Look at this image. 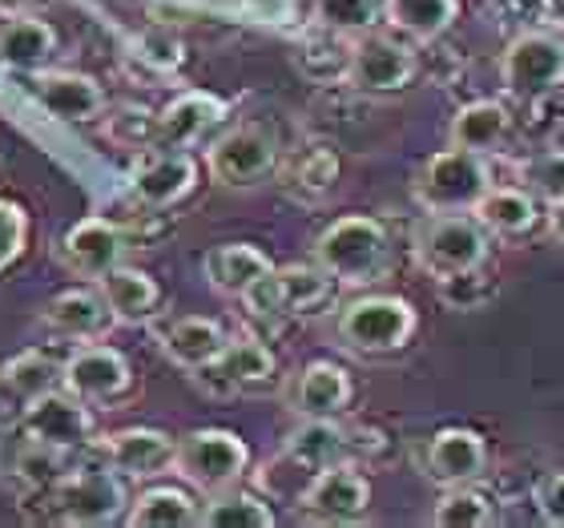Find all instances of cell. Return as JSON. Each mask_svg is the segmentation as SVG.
<instances>
[{
	"mask_svg": "<svg viewBox=\"0 0 564 528\" xmlns=\"http://www.w3.org/2000/svg\"><path fill=\"white\" fill-rule=\"evenodd\" d=\"M271 267H274L271 255L259 250L254 243H218V247H210V255L202 259L206 282H210L218 294H226V299H242Z\"/></svg>",
	"mask_w": 564,
	"mask_h": 528,
	"instance_id": "484cf974",
	"label": "cell"
},
{
	"mask_svg": "<svg viewBox=\"0 0 564 528\" xmlns=\"http://www.w3.org/2000/svg\"><path fill=\"white\" fill-rule=\"evenodd\" d=\"M553 17H556V24L564 29V0H553Z\"/></svg>",
	"mask_w": 564,
	"mask_h": 528,
	"instance_id": "bcb514c9",
	"label": "cell"
},
{
	"mask_svg": "<svg viewBox=\"0 0 564 528\" xmlns=\"http://www.w3.org/2000/svg\"><path fill=\"white\" fill-rule=\"evenodd\" d=\"M101 294H106L109 311L118 323L126 327H141V323H153L158 311H162V287L153 279L150 270H138V267H113L109 274L97 279Z\"/></svg>",
	"mask_w": 564,
	"mask_h": 528,
	"instance_id": "d4e9b609",
	"label": "cell"
},
{
	"mask_svg": "<svg viewBox=\"0 0 564 528\" xmlns=\"http://www.w3.org/2000/svg\"><path fill=\"white\" fill-rule=\"evenodd\" d=\"M432 525L484 528V525H492V505H488V496H480L471 484H456V488H447V493L435 500Z\"/></svg>",
	"mask_w": 564,
	"mask_h": 528,
	"instance_id": "8d00e7d4",
	"label": "cell"
},
{
	"mask_svg": "<svg viewBox=\"0 0 564 528\" xmlns=\"http://www.w3.org/2000/svg\"><path fill=\"white\" fill-rule=\"evenodd\" d=\"M198 186V162L189 150H170L153 146L138 158L130 174V202L145 211H170L177 202H186Z\"/></svg>",
	"mask_w": 564,
	"mask_h": 528,
	"instance_id": "9a60e30c",
	"label": "cell"
},
{
	"mask_svg": "<svg viewBox=\"0 0 564 528\" xmlns=\"http://www.w3.org/2000/svg\"><path fill=\"white\" fill-rule=\"evenodd\" d=\"M412 190H415V202L427 214H471L476 202L492 190V177H488L484 153L447 146V150L432 153L420 165Z\"/></svg>",
	"mask_w": 564,
	"mask_h": 528,
	"instance_id": "3957f363",
	"label": "cell"
},
{
	"mask_svg": "<svg viewBox=\"0 0 564 528\" xmlns=\"http://www.w3.org/2000/svg\"><path fill=\"white\" fill-rule=\"evenodd\" d=\"M158 343H162V355L170 364L194 376V371H202V367L214 364V359L223 355L230 335H226V327L218 319L186 315V319H174V323L158 335Z\"/></svg>",
	"mask_w": 564,
	"mask_h": 528,
	"instance_id": "cb8c5ba5",
	"label": "cell"
},
{
	"mask_svg": "<svg viewBox=\"0 0 564 528\" xmlns=\"http://www.w3.org/2000/svg\"><path fill=\"white\" fill-rule=\"evenodd\" d=\"M29 247V211L0 194V274L21 262Z\"/></svg>",
	"mask_w": 564,
	"mask_h": 528,
	"instance_id": "f35d334b",
	"label": "cell"
},
{
	"mask_svg": "<svg viewBox=\"0 0 564 528\" xmlns=\"http://www.w3.org/2000/svg\"><path fill=\"white\" fill-rule=\"evenodd\" d=\"M194 384L210 396H250L279 384V359L262 340L254 335H230L223 355L194 371Z\"/></svg>",
	"mask_w": 564,
	"mask_h": 528,
	"instance_id": "7c38bea8",
	"label": "cell"
},
{
	"mask_svg": "<svg viewBox=\"0 0 564 528\" xmlns=\"http://www.w3.org/2000/svg\"><path fill=\"white\" fill-rule=\"evenodd\" d=\"M415 69H420V61L408 41H400L395 33H359L347 85L367 97H388L408 89L415 82Z\"/></svg>",
	"mask_w": 564,
	"mask_h": 528,
	"instance_id": "5bb4252c",
	"label": "cell"
},
{
	"mask_svg": "<svg viewBox=\"0 0 564 528\" xmlns=\"http://www.w3.org/2000/svg\"><path fill=\"white\" fill-rule=\"evenodd\" d=\"M126 520L133 528H189L202 520V500L177 484H153L133 496Z\"/></svg>",
	"mask_w": 564,
	"mask_h": 528,
	"instance_id": "1f68e13d",
	"label": "cell"
},
{
	"mask_svg": "<svg viewBox=\"0 0 564 528\" xmlns=\"http://www.w3.org/2000/svg\"><path fill=\"white\" fill-rule=\"evenodd\" d=\"M330 279L327 270L318 267H271L262 274L247 294H242V303L250 306V315L259 319H271V323H282V319H303V315H315L318 306L330 299Z\"/></svg>",
	"mask_w": 564,
	"mask_h": 528,
	"instance_id": "9c48e42d",
	"label": "cell"
},
{
	"mask_svg": "<svg viewBox=\"0 0 564 528\" xmlns=\"http://www.w3.org/2000/svg\"><path fill=\"white\" fill-rule=\"evenodd\" d=\"M48 0H0V17H24V12H36Z\"/></svg>",
	"mask_w": 564,
	"mask_h": 528,
	"instance_id": "ee69618b",
	"label": "cell"
},
{
	"mask_svg": "<svg viewBox=\"0 0 564 528\" xmlns=\"http://www.w3.org/2000/svg\"><path fill=\"white\" fill-rule=\"evenodd\" d=\"M61 388L85 399L89 408H113L133 391V367L109 343H77L73 355L65 359V384Z\"/></svg>",
	"mask_w": 564,
	"mask_h": 528,
	"instance_id": "4fadbf2b",
	"label": "cell"
},
{
	"mask_svg": "<svg viewBox=\"0 0 564 528\" xmlns=\"http://www.w3.org/2000/svg\"><path fill=\"white\" fill-rule=\"evenodd\" d=\"M202 528H271L274 508L259 493H247L242 484L210 493L202 500Z\"/></svg>",
	"mask_w": 564,
	"mask_h": 528,
	"instance_id": "d6a6232c",
	"label": "cell"
},
{
	"mask_svg": "<svg viewBox=\"0 0 564 528\" xmlns=\"http://www.w3.org/2000/svg\"><path fill=\"white\" fill-rule=\"evenodd\" d=\"M412 255L427 274L484 267L488 262V230L476 214H427L415 226Z\"/></svg>",
	"mask_w": 564,
	"mask_h": 528,
	"instance_id": "ba28073f",
	"label": "cell"
},
{
	"mask_svg": "<svg viewBox=\"0 0 564 528\" xmlns=\"http://www.w3.org/2000/svg\"><path fill=\"white\" fill-rule=\"evenodd\" d=\"M359 452H367V444L355 440V432H347L339 420H303L286 435V460L294 468H303L315 476L318 468L355 460Z\"/></svg>",
	"mask_w": 564,
	"mask_h": 528,
	"instance_id": "603a6c76",
	"label": "cell"
},
{
	"mask_svg": "<svg viewBox=\"0 0 564 528\" xmlns=\"http://www.w3.org/2000/svg\"><path fill=\"white\" fill-rule=\"evenodd\" d=\"M282 396H286V408L299 420H343V411L351 408L355 388H351V376L339 364L315 359V364L299 367L286 379Z\"/></svg>",
	"mask_w": 564,
	"mask_h": 528,
	"instance_id": "d6986e66",
	"label": "cell"
},
{
	"mask_svg": "<svg viewBox=\"0 0 564 528\" xmlns=\"http://www.w3.org/2000/svg\"><path fill=\"white\" fill-rule=\"evenodd\" d=\"M315 262L343 287H371L388 279L391 235L371 214H343L315 238Z\"/></svg>",
	"mask_w": 564,
	"mask_h": 528,
	"instance_id": "7a4b0ae2",
	"label": "cell"
},
{
	"mask_svg": "<svg viewBox=\"0 0 564 528\" xmlns=\"http://www.w3.org/2000/svg\"><path fill=\"white\" fill-rule=\"evenodd\" d=\"M351 53H355V36L323 24V33L306 36L303 45L294 49V69L315 85L347 82L351 77Z\"/></svg>",
	"mask_w": 564,
	"mask_h": 528,
	"instance_id": "4dcf8cb0",
	"label": "cell"
},
{
	"mask_svg": "<svg viewBox=\"0 0 564 528\" xmlns=\"http://www.w3.org/2000/svg\"><path fill=\"white\" fill-rule=\"evenodd\" d=\"M94 456H101L109 468L126 481H158L177 464V440L158 428H121L94 444Z\"/></svg>",
	"mask_w": 564,
	"mask_h": 528,
	"instance_id": "e0dca14e",
	"label": "cell"
},
{
	"mask_svg": "<svg viewBox=\"0 0 564 528\" xmlns=\"http://www.w3.org/2000/svg\"><path fill=\"white\" fill-rule=\"evenodd\" d=\"M282 150L267 126H235L206 150V170L223 190H259L279 174Z\"/></svg>",
	"mask_w": 564,
	"mask_h": 528,
	"instance_id": "52a82bcc",
	"label": "cell"
},
{
	"mask_svg": "<svg viewBox=\"0 0 564 528\" xmlns=\"http://www.w3.org/2000/svg\"><path fill=\"white\" fill-rule=\"evenodd\" d=\"M247 468H250V448L238 432H226V428H194V432H186L177 440L174 472L189 488H198L206 496L242 484Z\"/></svg>",
	"mask_w": 564,
	"mask_h": 528,
	"instance_id": "5b68a950",
	"label": "cell"
},
{
	"mask_svg": "<svg viewBox=\"0 0 564 528\" xmlns=\"http://www.w3.org/2000/svg\"><path fill=\"white\" fill-rule=\"evenodd\" d=\"M536 508L549 525L564 528V472H553L549 481L536 488Z\"/></svg>",
	"mask_w": 564,
	"mask_h": 528,
	"instance_id": "b9f144b4",
	"label": "cell"
},
{
	"mask_svg": "<svg viewBox=\"0 0 564 528\" xmlns=\"http://www.w3.org/2000/svg\"><path fill=\"white\" fill-rule=\"evenodd\" d=\"M41 327L57 340L73 343H94L106 340L109 327L118 323L113 311H109L101 287H69V291H57L53 299L41 303Z\"/></svg>",
	"mask_w": 564,
	"mask_h": 528,
	"instance_id": "ffe728a7",
	"label": "cell"
},
{
	"mask_svg": "<svg viewBox=\"0 0 564 528\" xmlns=\"http://www.w3.org/2000/svg\"><path fill=\"white\" fill-rule=\"evenodd\" d=\"M0 371H4L9 388L17 391L21 403H33V399L48 396V391H57L61 384H65V359H53V355L41 352V347H29V352L12 355Z\"/></svg>",
	"mask_w": 564,
	"mask_h": 528,
	"instance_id": "e575fe53",
	"label": "cell"
},
{
	"mask_svg": "<svg viewBox=\"0 0 564 528\" xmlns=\"http://www.w3.org/2000/svg\"><path fill=\"white\" fill-rule=\"evenodd\" d=\"M376 17V0H318V24L339 33H367Z\"/></svg>",
	"mask_w": 564,
	"mask_h": 528,
	"instance_id": "ab89813d",
	"label": "cell"
},
{
	"mask_svg": "<svg viewBox=\"0 0 564 528\" xmlns=\"http://www.w3.org/2000/svg\"><path fill=\"white\" fill-rule=\"evenodd\" d=\"M138 57L150 61V65H158V69H177L182 61H186V53H182V41H174V36H165L162 49H158V33H145L138 41Z\"/></svg>",
	"mask_w": 564,
	"mask_h": 528,
	"instance_id": "60d3db41",
	"label": "cell"
},
{
	"mask_svg": "<svg viewBox=\"0 0 564 528\" xmlns=\"http://www.w3.org/2000/svg\"><path fill=\"white\" fill-rule=\"evenodd\" d=\"M512 133V109L505 101H471V106L456 109V118L447 126V146L476 153L500 150Z\"/></svg>",
	"mask_w": 564,
	"mask_h": 528,
	"instance_id": "f546056e",
	"label": "cell"
},
{
	"mask_svg": "<svg viewBox=\"0 0 564 528\" xmlns=\"http://www.w3.org/2000/svg\"><path fill=\"white\" fill-rule=\"evenodd\" d=\"M57 53V29L41 21L36 12L9 17L0 24V65L12 73H36L45 69Z\"/></svg>",
	"mask_w": 564,
	"mask_h": 528,
	"instance_id": "83f0119b",
	"label": "cell"
},
{
	"mask_svg": "<svg viewBox=\"0 0 564 528\" xmlns=\"http://www.w3.org/2000/svg\"><path fill=\"white\" fill-rule=\"evenodd\" d=\"M41 496L48 505V517L61 520V525H77V528H97V525H113L130 513V493H126V476L109 468L106 460H73L69 468L61 472L57 484H48Z\"/></svg>",
	"mask_w": 564,
	"mask_h": 528,
	"instance_id": "6da1fadb",
	"label": "cell"
},
{
	"mask_svg": "<svg viewBox=\"0 0 564 528\" xmlns=\"http://www.w3.org/2000/svg\"><path fill=\"white\" fill-rule=\"evenodd\" d=\"M33 77V97L36 106L45 109L48 118L65 121V126H85L106 114V89L97 77L77 69H36Z\"/></svg>",
	"mask_w": 564,
	"mask_h": 528,
	"instance_id": "ac0fdd59",
	"label": "cell"
},
{
	"mask_svg": "<svg viewBox=\"0 0 564 528\" xmlns=\"http://www.w3.org/2000/svg\"><path fill=\"white\" fill-rule=\"evenodd\" d=\"M226 121V101L206 89H186L158 114V146L170 150H194L210 130Z\"/></svg>",
	"mask_w": 564,
	"mask_h": 528,
	"instance_id": "7402d4cb",
	"label": "cell"
},
{
	"mask_svg": "<svg viewBox=\"0 0 564 528\" xmlns=\"http://www.w3.org/2000/svg\"><path fill=\"white\" fill-rule=\"evenodd\" d=\"M17 432L33 444H45L61 456H89L97 444V420L94 408L77 399L73 391L57 388L48 396L24 403L21 420H17Z\"/></svg>",
	"mask_w": 564,
	"mask_h": 528,
	"instance_id": "8992f818",
	"label": "cell"
},
{
	"mask_svg": "<svg viewBox=\"0 0 564 528\" xmlns=\"http://www.w3.org/2000/svg\"><path fill=\"white\" fill-rule=\"evenodd\" d=\"M420 315L400 294H364L343 306L339 315V343L355 355H395L412 343Z\"/></svg>",
	"mask_w": 564,
	"mask_h": 528,
	"instance_id": "277c9868",
	"label": "cell"
},
{
	"mask_svg": "<svg viewBox=\"0 0 564 528\" xmlns=\"http://www.w3.org/2000/svg\"><path fill=\"white\" fill-rule=\"evenodd\" d=\"M423 476L440 488H456V484H476L488 468V444L480 432L471 428H444L435 432L423 448L420 460Z\"/></svg>",
	"mask_w": 564,
	"mask_h": 528,
	"instance_id": "44dd1931",
	"label": "cell"
},
{
	"mask_svg": "<svg viewBox=\"0 0 564 528\" xmlns=\"http://www.w3.org/2000/svg\"><path fill=\"white\" fill-rule=\"evenodd\" d=\"M517 177L520 186L536 194L541 202H561L564 198V150H544V153H532L524 162L517 165Z\"/></svg>",
	"mask_w": 564,
	"mask_h": 528,
	"instance_id": "74e56055",
	"label": "cell"
},
{
	"mask_svg": "<svg viewBox=\"0 0 564 528\" xmlns=\"http://www.w3.org/2000/svg\"><path fill=\"white\" fill-rule=\"evenodd\" d=\"M544 218H549V230H553L556 243H564V198L549 202V214H544Z\"/></svg>",
	"mask_w": 564,
	"mask_h": 528,
	"instance_id": "f6af8a7d",
	"label": "cell"
},
{
	"mask_svg": "<svg viewBox=\"0 0 564 528\" xmlns=\"http://www.w3.org/2000/svg\"><path fill=\"white\" fill-rule=\"evenodd\" d=\"M435 294L447 311H480L500 294L496 279L484 267H464V270H447V274H435Z\"/></svg>",
	"mask_w": 564,
	"mask_h": 528,
	"instance_id": "d590c367",
	"label": "cell"
},
{
	"mask_svg": "<svg viewBox=\"0 0 564 528\" xmlns=\"http://www.w3.org/2000/svg\"><path fill=\"white\" fill-rule=\"evenodd\" d=\"M343 174V162H339V150L327 146V141H306L303 150L294 153L291 162L282 165V182L279 186L286 190V198L294 202H323L335 190Z\"/></svg>",
	"mask_w": 564,
	"mask_h": 528,
	"instance_id": "4316f807",
	"label": "cell"
},
{
	"mask_svg": "<svg viewBox=\"0 0 564 528\" xmlns=\"http://www.w3.org/2000/svg\"><path fill=\"white\" fill-rule=\"evenodd\" d=\"M24 403L17 399V391L9 388V379H4V371H0V432H9V428H17V420H21Z\"/></svg>",
	"mask_w": 564,
	"mask_h": 528,
	"instance_id": "7bdbcfd3",
	"label": "cell"
},
{
	"mask_svg": "<svg viewBox=\"0 0 564 528\" xmlns=\"http://www.w3.org/2000/svg\"><path fill=\"white\" fill-rule=\"evenodd\" d=\"M383 17L395 33L412 41H435L459 17V0H383Z\"/></svg>",
	"mask_w": 564,
	"mask_h": 528,
	"instance_id": "836d02e7",
	"label": "cell"
},
{
	"mask_svg": "<svg viewBox=\"0 0 564 528\" xmlns=\"http://www.w3.org/2000/svg\"><path fill=\"white\" fill-rule=\"evenodd\" d=\"M126 250H130V235L126 226L106 218V214H94V218H82L77 226H69L61 235L57 259L65 262V270H73L77 279H101L113 267L126 262Z\"/></svg>",
	"mask_w": 564,
	"mask_h": 528,
	"instance_id": "2e32d148",
	"label": "cell"
},
{
	"mask_svg": "<svg viewBox=\"0 0 564 528\" xmlns=\"http://www.w3.org/2000/svg\"><path fill=\"white\" fill-rule=\"evenodd\" d=\"M500 85L517 101H544L564 85V36L524 33L500 57Z\"/></svg>",
	"mask_w": 564,
	"mask_h": 528,
	"instance_id": "30bf717a",
	"label": "cell"
},
{
	"mask_svg": "<svg viewBox=\"0 0 564 528\" xmlns=\"http://www.w3.org/2000/svg\"><path fill=\"white\" fill-rule=\"evenodd\" d=\"M371 508V484L355 460L318 468L299 493V517L311 525H355Z\"/></svg>",
	"mask_w": 564,
	"mask_h": 528,
	"instance_id": "8fae6325",
	"label": "cell"
},
{
	"mask_svg": "<svg viewBox=\"0 0 564 528\" xmlns=\"http://www.w3.org/2000/svg\"><path fill=\"white\" fill-rule=\"evenodd\" d=\"M476 218L488 235H500V238H520L536 230L541 223V198L529 194L524 186H500V190H488L480 202H476Z\"/></svg>",
	"mask_w": 564,
	"mask_h": 528,
	"instance_id": "f1b7e54d",
	"label": "cell"
}]
</instances>
